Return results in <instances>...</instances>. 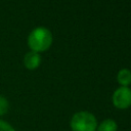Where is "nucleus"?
Instances as JSON below:
<instances>
[{
    "mask_svg": "<svg viewBox=\"0 0 131 131\" xmlns=\"http://www.w3.org/2000/svg\"><path fill=\"white\" fill-rule=\"evenodd\" d=\"M52 43L51 32L44 27L35 28L28 37V45L32 51L43 52L46 51Z\"/></svg>",
    "mask_w": 131,
    "mask_h": 131,
    "instance_id": "1",
    "label": "nucleus"
},
{
    "mask_svg": "<svg viewBox=\"0 0 131 131\" xmlns=\"http://www.w3.org/2000/svg\"><path fill=\"white\" fill-rule=\"evenodd\" d=\"M70 127L72 131H96L97 120L93 114L81 111L74 114L70 122Z\"/></svg>",
    "mask_w": 131,
    "mask_h": 131,
    "instance_id": "2",
    "label": "nucleus"
},
{
    "mask_svg": "<svg viewBox=\"0 0 131 131\" xmlns=\"http://www.w3.org/2000/svg\"><path fill=\"white\" fill-rule=\"evenodd\" d=\"M112 101L119 110L128 108L131 105V89L129 87H119L113 93Z\"/></svg>",
    "mask_w": 131,
    "mask_h": 131,
    "instance_id": "3",
    "label": "nucleus"
},
{
    "mask_svg": "<svg viewBox=\"0 0 131 131\" xmlns=\"http://www.w3.org/2000/svg\"><path fill=\"white\" fill-rule=\"evenodd\" d=\"M41 62V56L38 52L35 51H29L26 53L24 57V64L28 70H35L40 66Z\"/></svg>",
    "mask_w": 131,
    "mask_h": 131,
    "instance_id": "4",
    "label": "nucleus"
},
{
    "mask_svg": "<svg viewBox=\"0 0 131 131\" xmlns=\"http://www.w3.org/2000/svg\"><path fill=\"white\" fill-rule=\"evenodd\" d=\"M117 80L123 87H128L131 84V71L128 69H122L118 72Z\"/></svg>",
    "mask_w": 131,
    "mask_h": 131,
    "instance_id": "5",
    "label": "nucleus"
},
{
    "mask_svg": "<svg viewBox=\"0 0 131 131\" xmlns=\"http://www.w3.org/2000/svg\"><path fill=\"white\" fill-rule=\"evenodd\" d=\"M118 124L112 119L103 120L99 125H97L96 131H117Z\"/></svg>",
    "mask_w": 131,
    "mask_h": 131,
    "instance_id": "6",
    "label": "nucleus"
},
{
    "mask_svg": "<svg viewBox=\"0 0 131 131\" xmlns=\"http://www.w3.org/2000/svg\"><path fill=\"white\" fill-rule=\"evenodd\" d=\"M8 110H9V102H8L7 98L0 95V117L7 114Z\"/></svg>",
    "mask_w": 131,
    "mask_h": 131,
    "instance_id": "7",
    "label": "nucleus"
},
{
    "mask_svg": "<svg viewBox=\"0 0 131 131\" xmlns=\"http://www.w3.org/2000/svg\"><path fill=\"white\" fill-rule=\"evenodd\" d=\"M0 131H15V129L8 122L0 120Z\"/></svg>",
    "mask_w": 131,
    "mask_h": 131,
    "instance_id": "8",
    "label": "nucleus"
}]
</instances>
